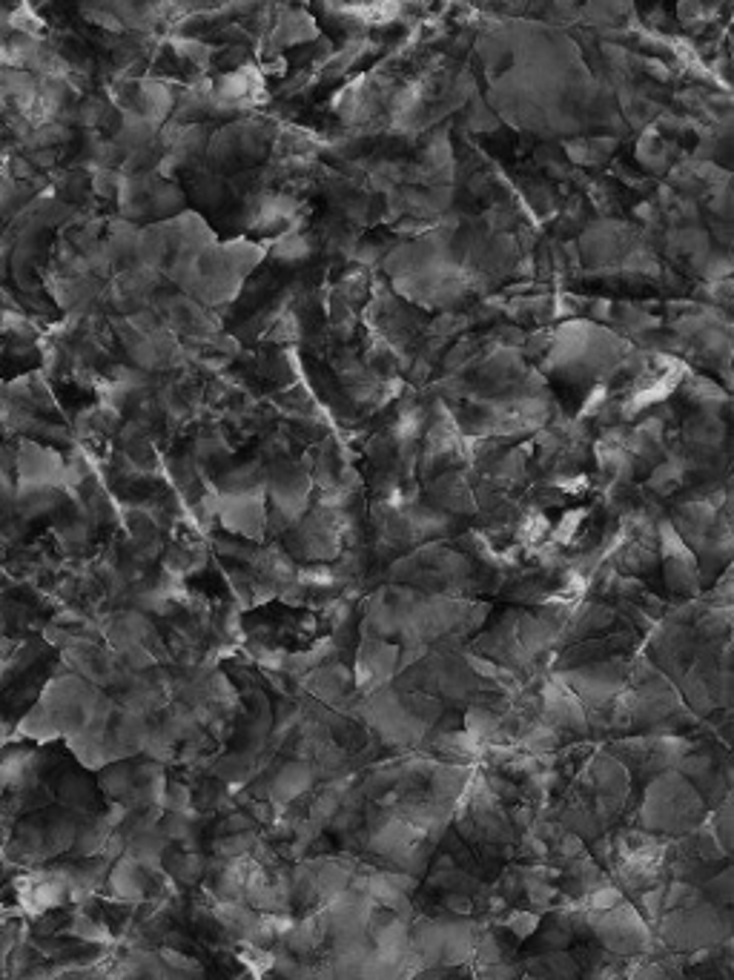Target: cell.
I'll return each instance as SVG.
<instances>
[{
	"mask_svg": "<svg viewBox=\"0 0 734 980\" xmlns=\"http://www.w3.org/2000/svg\"><path fill=\"white\" fill-rule=\"evenodd\" d=\"M706 814V806L691 783L680 774H663L646 791V806L640 809L643 826L651 831L683 834L691 831Z\"/></svg>",
	"mask_w": 734,
	"mask_h": 980,
	"instance_id": "1",
	"label": "cell"
},
{
	"mask_svg": "<svg viewBox=\"0 0 734 980\" xmlns=\"http://www.w3.org/2000/svg\"><path fill=\"white\" fill-rule=\"evenodd\" d=\"M729 938V912L714 906L706 897L686 909H669L663 920V940H669L680 952L706 949Z\"/></svg>",
	"mask_w": 734,
	"mask_h": 980,
	"instance_id": "2",
	"label": "cell"
}]
</instances>
